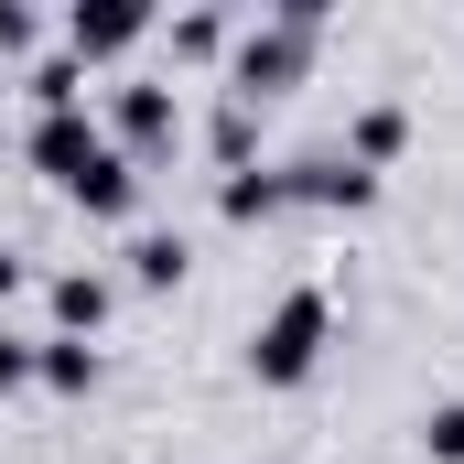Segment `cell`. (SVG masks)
I'll return each instance as SVG.
<instances>
[{"mask_svg": "<svg viewBox=\"0 0 464 464\" xmlns=\"http://www.w3.org/2000/svg\"><path fill=\"white\" fill-rule=\"evenodd\" d=\"M206 151H217V173H248V162H259V109L227 98V109L206 119Z\"/></svg>", "mask_w": 464, "mask_h": 464, "instance_id": "15", "label": "cell"}, {"mask_svg": "<svg viewBox=\"0 0 464 464\" xmlns=\"http://www.w3.org/2000/svg\"><path fill=\"white\" fill-rule=\"evenodd\" d=\"M324 346H335V292H324V281H292V292L248 324V378H259V389H303V378L324 367Z\"/></svg>", "mask_w": 464, "mask_h": 464, "instance_id": "2", "label": "cell"}, {"mask_svg": "<svg viewBox=\"0 0 464 464\" xmlns=\"http://www.w3.org/2000/svg\"><path fill=\"white\" fill-rule=\"evenodd\" d=\"M33 389H54V400H87V389H98V346H76V335H44V346H33Z\"/></svg>", "mask_w": 464, "mask_h": 464, "instance_id": "13", "label": "cell"}, {"mask_svg": "<svg viewBox=\"0 0 464 464\" xmlns=\"http://www.w3.org/2000/svg\"><path fill=\"white\" fill-rule=\"evenodd\" d=\"M44 314H54V335L98 346V324L119 314V281H109V270H54V281H44Z\"/></svg>", "mask_w": 464, "mask_h": 464, "instance_id": "7", "label": "cell"}, {"mask_svg": "<svg viewBox=\"0 0 464 464\" xmlns=\"http://www.w3.org/2000/svg\"><path fill=\"white\" fill-rule=\"evenodd\" d=\"M119 259H130V292H184V270H195V248H184L173 227H140Z\"/></svg>", "mask_w": 464, "mask_h": 464, "instance_id": "11", "label": "cell"}, {"mask_svg": "<svg viewBox=\"0 0 464 464\" xmlns=\"http://www.w3.org/2000/svg\"><path fill=\"white\" fill-rule=\"evenodd\" d=\"M22 292H33V259H22V248H0V303H22Z\"/></svg>", "mask_w": 464, "mask_h": 464, "instance_id": "19", "label": "cell"}, {"mask_svg": "<svg viewBox=\"0 0 464 464\" xmlns=\"http://www.w3.org/2000/svg\"><path fill=\"white\" fill-rule=\"evenodd\" d=\"M33 33H44V22H33L22 0H0V54H33Z\"/></svg>", "mask_w": 464, "mask_h": 464, "instance_id": "18", "label": "cell"}, {"mask_svg": "<svg viewBox=\"0 0 464 464\" xmlns=\"http://www.w3.org/2000/svg\"><path fill=\"white\" fill-rule=\"evenodd\" d=\"M140 184H151L140 162H119V151H98V162H87V173L65 184V206H76V217H98V227H130V217H140Z\"/></svg>", "mask_w": 464, "mask_h": 464, "instance_id": "8", "label": "cell"}, {"mask_svg": "<svg viewBox=\"0 0 464 464\" xmlns=\"http://www.w3.org/2000/svg\"><path fill=\"white\" fill-rule=\"evenodd\" d=\"M98 130H109V151H119V162H140V173H151V162H173V151H184V98H173L162 76L109 87V119H98Z\"/></svg>", "mask_w": 464, "mask_h": 464, "instance_id": "3", "label": "cell"}, {"mask_svg": "<svg viewBox=\"0 0 464 464\" xmlns=\"http://www.w3.org/2000/svg\"><path fill=\"white\" fill-rule=\"evenodd\" d=\"M217 217H227V227H270V217H292V195H281V162L217 173Z\"/></svg>", "mask_w": 464, "mask_h": 464, "instance_id": "10", "label": "cell"}, {"mask_svg": "<svg viewBox=\"0 0 464 464\" xmlns=\"http://www.w3.org/2000/svg\"><path fill=\"white\" fill-rule=\"evenodd\" d=\"M98 151H109V130H98L87 109H65V119H33V130H22V162H33V173H44L54 195H65V184H76V173H87Z\"/></svg>", "mask_w": 464, "mask_h": 464, "instance_id": "6", "label": "cell"}, {"mask_svg": "<svg viewBox=\"0 0 464 464\" xmlns=\"http://www.w3.org/2000/svg\"><path fill=\"white\" fill-rule=\"evenodd\" d=\"M281 195L314 206V217H367L378 206V173H356L346 151H303V162H281Z\"/></svg>", "mask_w": 464, "mask_h": 464, "instance_id": "4", "label": "cell"}, {"mask_svg": "<svg viewBox=\"0 0 464 464\" xmlns=\"http://www.w3.org/2000/svg\"><path fill=\"white\" fill-rule=\"evenodd\" d=\"M421 454H432V464H464V400H432V421H421Z\"/></svg>", "mask_w": 464, "mask_h": 464, "instance_id": "16", "label": "cell"}, {"mask_svg": "<svg viewBox=\"0 0 464 464\" xmlns=\"http://www.w3.org/2000/svg\"><path fill=\"white\" fill-rule=\"evenodd\" d=\"M33 389V335H0V400H22Z\"/></svg>", "mask_w": 464, "mask_h": 464, "instance_id": "17", "label": "cell"}, {"mask_svg": "<svg viewBox=\"0 0 464 464\" xmlns=\"http://www.w3.org/2000/svg\"><path fill=\"white\" fill-rule=\"evenodd\" d=\"M151 44V11L140 0H76L65 11V54L76 65H119V54H140Z\"/></svg>", "mask_w": 464, "mask_h": 464, "instance_id": "5", "label": "cell"}, {"mask_svg": "<svg viewBox=\"0 0 464 464\" xmlns=\"http://www.w3.org/2000/svg\"><path fill=\"white\" fill-rule=\"evenodd\" d=\"M400 151H411V109H400V98H367V109L346 119V162L356 173H389Z\"/></svg>", "mask_w": 464, "mask_h": 464, "instance_id": "9", "label": "cell"}, {"mask_svg": "<svg viewBox=\"0 0 464 464\" xmlns=\"http://www.w3.org/2000/svg\"><path fill=\"white\" fill-rule=\"evenodd\" d=\"M22 98H33V119L87 109V65H76V54H33V65H22Z\"/></svg>", "mask_w": 464, "mask_h": 464, "instance_id": "12", "label": "cell"}, {"mask_svg": "<svg viewBox=\"0 0 464 464\" xmlns=\"http://www.w3.org/2000/svg\"><path fill=\"white\" fill-rule=\"evenodd\" d=\"M162 44H173V65H195V76H206V65H227L237 22H227V11H173V33H162Z\"/></svg>", "mask_w": 464, "mask_h": 464, "instance_id": "14", "label": "cell"}, {"mask_svg": "<svg viewBox=\"0 0 464 464\" xmlns=\"http://www.w3.org/2000/svg\"><path fill=\"white\" fill-rule=\"evenodd\" d=\"M314 54H324V0H270L259 22H237V44H227V98L237 109L292 98L314 76Z\"/></svg>", "mask_w": 464, "mask_h": 464, "instance_id": "1", "label": "cell"}]
</instances>
